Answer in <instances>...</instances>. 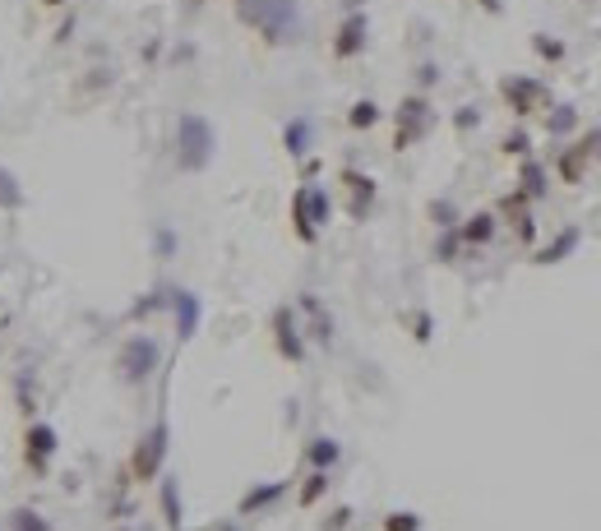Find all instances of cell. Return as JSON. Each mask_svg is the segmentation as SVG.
I'll use <instances>...</instances> for the list:
<instances>
[{"label": "cell", "instance_id": "24", "mask_svg": "<svg viewBox=\"0 0 601 531\" xmlns=\"http://www.w3.org/2000/svg\"><path fill=\"white\" fill-rule=\"evenodd\" d=\"M176 310H181V338H190V329H194V296H181Z\"/></svg>", "mask_w": 601, "mask_h": 531}, {"label": "cell", "instance_id": "8", "mask_svg": "<svg viewBox=\"0 0 601 531\" xmlns=\"http://www.w3.org/2000/svg\"><path fill=\"white\" fill-rule=\"evenodd\" d=\"M273 342H277V356H283V360H292V365L305 360V342H301V329H296V314L287 305L273 314Z\"/></svg>", "mask_w": 601, "mask_h": 531}, {"label": "cell", "instance_id": "17", "mask_svg": "<svg viewBox=\"0 0 601 531\" xmlns=\"http://www.w3.org/2000/svg\"><path fill=\"white\" fill-rule=\"evenodd\" d=\"M347 126H352V130H371V126H380V107H375L371 98L352 102V111H347Z\"/></svg>", "mask_w": 601, "mask_h": 531}, {"label": "cell", "instance_id": "20", "mask_svg": "<svg viewBox=\"0 0 601 531\" xmlns=\"http://www.w3.org/2000/svg\"><path fill=\"white\" fill-rule=\"evenodd\" d=\"M305 139H310V120H292L287 126V153H305Z\"/></svg>", "mask_w": 601, "mask_h": 531}, {"label": "cell", "instance_id": "4", "mask_svg": "<svg viewBox=\"0 0 601 531\" xmlns=\"http://www.w3.org/2000/svg\"><path fill=\"white\" fill-rule=\"evenodd\" d=\"M398 135H393V148L398 153H408L417 139H426L430 135V126H435V111H430V102L421 98V93H412V98H403V107H398Z\"/></svg>", "mask_w": 601, "mask_h": 531}, {"label": "cell", "instance_id": "2", "mask_svg": "<svg viewBox=\"0 0 601 531\" xmlns=\"http://www.w3.org/2000/svg\"><path fill=\"white\" fill-rule=\"evenodd\" d=\"M176 157L185 172H204L209 157H213V130L204 116H181L176 126Z\"/></svg>", "mask_w": 601, "mask_h": 531}, {"label": "cell", "instance_id": "12", "mask_svg": "<svg viewBox=\"0 0 601 531\" xmlns=\"http://www.w3.org/2000/svg\"><path fill=\"white\" fill-rule=\"evenodd\" d=\"M491 236H495V213H476V218H467L458 227V240L463 245H486Z\"/></svg>", "mask_w": 601, "mask_h": 531}, {"label": "cell", "instance_id": "10", "mask_svg": "<svg viewBox=\"0 0 601 531\" xmlns=\"http://www.w3.org/2000/svg\"><path fill=\"white\" fill-rule=\"evenodd\" d=\"M343 185H347V213L361 222V218L371 213V203H375V181L347 167V172H343Z\"/></svg>", "mask_w": 601, "mask_h": 531}, {"label": "cell", "instance_id": "28", "mask_svg": "<svg viewBox=\"0 0 601 531\" xmlns=\"http://www.w3.org/2000/svg\"><path fill=\"white\" fill-rule=\"evenodd\" d=\"M417 338H421V342L430 338V314H417Z\"/></svg>", "mask_w": 601, "mask_h": 531}, {"label": "cell", "instance_id": "6", "mask_svg": "<svg viewBox=\"0 0 601 531\" xmlns=\"http://www.w3.org/2000/svg\"><path fill=\"white\" fill-rule=\"evenodd\" d=\"M500 98L513 107V116H537V111H546V102H550L546 84H537V79H523V74L504 79V84H500Z\"/></svg>", "mask_w": 601, "mask_h": 531}, {"label": "cell", "instance_id": "27", "mask_svg": "<svg viewBox=\"0 0 601 531\" xmlns=\"http://www.w3.org/2000/svg\"><path fill=\"white\" fill-rule=\"evenodd\" d=\"M454 126H458V130H472V126H476V116H472V107H463V111H458V120H454Z\"/></svg>", "mask_w": 601, "mask_h": 531}, {"label": "cell", "instance_id": "14", "mask_svg": "<svg viewBox=\"0 0 601 531\" xmlns=\"http://www.w3.org/2000/svg\"><path fill=\"white\" fill-rule=\"evenodd\" d=\"M305 458H310V467H315V471H329V467L338 462V443H333V439H310Z\"/></svg>", "mask_w": 601, "mask_h": 531}, {"label": "cell", "instance_id": "22", "mask_svg": "<svg viewBox=\"0 0 601 531\" xmlns=\"http://www.w3.org/2000/svg\"><path fill=\"white\" fill-rule=\"evenodd\" d=\"M14 531H52V522H42L33 508H19L14 513Z\"/></svg>", "mask_w": 601, "mask_h": 531}, {"label": "cell", "instance_id": "1", "mask_svg": "<svg viewBox=\"0 0 601 531\" xmlns=\"http://www.w3.org/2000/svg\"><path fill=\"white\" fill-rule=\"evenodd\" d=\"M236 19L246 28H255L268 47L296 42V33H301L296 0H236Z\"/></svg>", "mask_w": 601, "mask_h": 531}, {"label": "cell", "instance_id": "29", "mask_svg": "<svg viewBox=\"0 0 601 531\" xmlns=\"http://www.w3.org/2000/svg\"><path fill=\"white\" fill-rule=\"evenodd\" d=\"M481 10H491V14H500V10H504V0H481Z\"/></svg>", "mask_w": 601, "mask_h": 531}, {"label": "cell", "instance_id": "31", "mask_svg": "<svg viewBox=\"0 0 601 531\" xmlns=\"http://www.w3.org/2000/svg\"><path fill=\"white\" fill-rule=\"evenodd\" d=\"M218 531H236V526H218Z\"/></svg>", "mask_w": 601, "mask_h": 531}, {"label": "cell", "instance_id": "18", "mask_svg": "<svg viewBox=\"0 0 601 531\" xmlns=\"http://www.w3.org/2000/svg\"><path fill=\"white\" fill-rule=\"evenodd\" d=\"M574 245H578V231H565L555 245H546V250L537 255V264H559V259H565V255L574 250Z\"/></svg>", "mask_w": 601, "mask_h": 531}, {"label": "cell", "instance_id": "26", "mask_svg": "<svg viewBox=\"0 0 601 531\" xmlns=\"http://www.w3.org/2000/svg\"><path fill=\"white\" fill-rule=\"evenodd\" d=\"M504 153H509V157H528V135L513 130V135L504 139Z\"/></svg>", "mask_w": 601, "mask_h": 531}, {"label": "cell", "instance_id": "16", "mask_svg": "<svg viewBox=\"0 0 601 531\" xmlns=\"http://www.w3.org/2000/svg\"><path fill=\"white\" fill-rule=\"evenodd\" d=\"M518 181H523V194L528 199H541L546 194V167H541V162H532V157H523V176H518Z\"/></svg>", "mask_w": 601, "mask_h": 531}, {"label": "cell", "instance_id": "9", "mask_svg": "<svg viewBox=\"0 0 601 531\" xmlns=\"http://www.w3.org/2000/svg\"><path fill=\"white\" fill-rule=\"evenodd\" d=\"M366 33H371V23H366V14L361 10H352L343 23H338V37H333V56L338 61H352V56H361L366 51Z\"/></svg>", "mask_w": 601, "mask_h": 531}, {"label": "cell", "instance_id": "25", "mask_svg": "<svg viewBox=\"0 0 601 531\" xmlns=\"http://www.w3.org/2000/svg\"><path fill=\"white\" fill-rule=\"evenodd\" d=\"M163 508H167V522L181 526V504H176V485H172V480H167V489H163Z\"/></svg>", "mask_w": 601, "mask_h": 531}, {"label": "cell", "instance_id": "19", "mask_svg": "<svg viewBox=\"0 0 601 531\" xmlns=\"http://www.w3.org/2000/svg\"><path fill=\"white\" fill-rule=\"evenodd\" d=\"M578 126V111L574 107H555V116H546V130L550 135H569Z\"/></svg>", "mask_w": 601, "mask_h": 531}, {"label": "cell", "instance_id": "23", "mask_svg": "<svg viewBox=\"0 0 601 531\" xmlns=\"http://www.w3.org/2000/svg\"><path fill=\"white\" fill-rule=\"evenodd\" d=\"M532 51H537V56H546V61H559V56H565V47L550 42L546 33H537V37H532Z\"/></svg>", "mask_w": 601, "mask_h": 531}, {"label": "cell", "instance_id": "21", "mask_svg": "<svg viewBox=\"0 0 601 531\" xmlns=\"http://www.w3.org/2000/svg\"><path fill=\"white\" fill-rule=\"evenodd\" d=\"M384 531H421V517L417 513H389L384 517Z\"/></svg>", "mask_w": 601, "mask_h": 531}, {"label": "cell", "instance_id": "3", "mask_svg": "<svg viewBox=\"0 0 601 531\" xmlns=\"http://www.w3.org/2000/svg\"><path fill=\"white\" fill-rule=\"evenodd\" d=\"M167 439H172L167 421H157V425H153V430L135 443V453H130V480H135V485H148V480L163 476V462H167Z\"/></svg>", "mask_w": 601, "mask_h": 531}, {"label": "cell", "instance_id": "13", "mask_svg": "<svg viewBox=\"0 0 601 531\" xmlns=\"http://www.w3.org/2000/svg\"><path fill=\"white\" fill-rule=\"evenodd\" d=\"M283 489H287V480H273V485H259V489H250V495L240 499V513H259V508H268L273 499H283Z\"/></svg>", "mask_w": 601, "mask_h": 531}, {"label": "cell", "instance_id": "15", "mask_svg": "<svg viewBox=\"0 0 601 531\" xmlns=\"http://www.w3.org/2000/svg\"><path fill=\"white\" fill-rule=\"evenodd\" d=\"M324 489H329V471H310L305 485H301V495H296V504L301 508H315L319 499H324Z\"/></svg>", "mask_w": 601, "mask_h": 531}, {"label": "cell", "instance_id": "11", "mask_svg": "<svg viewBox=\"0 0 601 531\" xmlns=\"http://www.w3.org/2000/svg\"><path fill=\"white\" fill-rule=\"evenodd\" d=\"M292 222H296V236H301L305 245H315L319 227L310 222V185H301V190L292 194Z\"/></svg>", "mask_w": 601, "mask_h": 531}, {"label": "cell", "instance_id": "5", "mask_svg": "<svg viewBox=\"0 0 601 531\" xmlns=\"http://www.w3.org/2000/svg\"><path fill=\"white\" fill-rule=\"evenodd\" d=\"M56 425H47V421H33L28 430H23V467L33 471V476H47V462L56 458Z\"/></svg>", "mask_w": 601, "mask_h": 531}, {"label": "cell", "instance_id": "30", "mask_svg": "<svg viewBox=\"0 0 601 531\" xmlns=\"http://www.w3.org/2000/svg\"><path fill=\"white\" fill-rule=\"evenodd\" d=\"M42 5H47V10H61V5H70V0H42Z\"/></svg>", "mask_w": 601, "mask_h": 531}, {"label": "cell", "instance_id": "7", "mask_svg": "<svg viewBox=\"0 0 601 531\" xmlns=\"http://www.w3.org/2000/svg\"><path fill=\"white\" fill-rule=\"evenodd\" d=\"M153 370H157V342L153 338H130L126 351H120V375L130 384H144Z\"/></svg>", "mask_w": 601, "mask_h": 531}]
</instances>
